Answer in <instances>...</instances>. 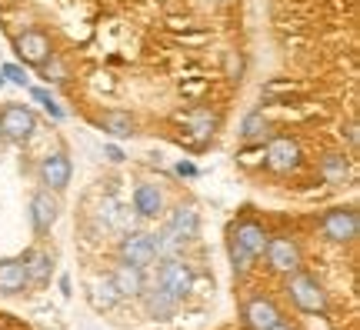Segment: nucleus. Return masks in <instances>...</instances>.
Instances as JSON below:
<instances>
[{
  "label": "nucleus",
  "mask_w": 360,
  "mask_h": 330,
  "mask_svg": "<svg viewBox=\"0 0 360 330\" xmlns=\"http://www.w3.org/2000/svg\"><path fill=\"white\" fill-rule=\"evenodd\" d=\"M287 293H290V300H294L304 314H327V293H323L321 284L314 277H307V274L294 270L290 280H287Z\"/></svg>",
  "instance_id": "1"
},
{
  "label": "nucleus",
  "mask_w": 360,
  "mask_h": 330,
  "mask_svg": "<svg viewBox=\"0 0 360 330\" xmlns=\"http://www.w3.org/2000/svg\"><path fill=\"white\" fill-rule=\"evenodd\" d=\"M157 287H164L170 297L184 300V297L193 291L191 267L184 264V260H177V257H164V260H160V267H157Z\"/></svg>",
  "instance_id": "2"
},
{
  "label": "nucleus",
  "mask_w": 360,
  "mask_h": 330,
  "mask_svg": "<svg viewBox=\"0 0 360 330\" xmlns=\"http://www.w3.org/2000/svg\"><path fill=\"white\" fill-rule=\"evenodd\" d=\"M321 230H323V237H327V241L350 243L360 234V217H357L354 207H334V210H327V214H323Z\"/></svg>",
  "instance_id": "3"
},
{
  "label": "nucleus",
  "mask_w": 360,
  "mask_h": 330,
  "mask_svg": "<svg viewBox=\"0 0 360 330\" xmlns=\"http://www.w3.org/2000/svg\"><path fill=\"white\" fill-rule=\"evenodd\" d=\"M0 130H4L7 140L24 144V140L37 130V117H34V110L24 107V103H7V107L0 110Z\"/></svg>",
  "instance_id": "4"
},
{
  "label": "nucleus",
  "mask_w": 360,
  "mask_h": 330,
  "mask_svg": "<svg viewBox=\"0 0 360 330\" xmlns=\"http://www.w3.org/2000/svg\"><path fill=\"white\" fill-rule=\"evenodd\" d=\"M300 144L294 137H274L267 140V151H264V164L270 170H277V174H290L300 167Z\"/></svg>",
  "instance_id": "5"
},
{
  "label": "nucleus",
  "mask_w": 360,
  "mask_h": 330,
  "mask_svg": "<svg viewBox=\"0 0 360 330\" xmlns=\"http://www.w3.org/2000/svg\"><path fill=\"white\" fill-rule=\"evenodd\" d=\"M264 254H267L270 270H277V274L290 277L294 270H300V247H297L294 237H267Z\"/></svg>",
  "instance_id": "6"
},
{
  "label": "nucleus",
  "mask_w": 360,
  "mask_h": 330,
  "mask_svg": "<svg viewBox=\"0 0 360 330\" xmlns=\"http://www.w3.org/2000/svg\"><path fill=\"white\" fill-rule=\"evenodd\" d=\"M70 174H74V164H70V157L64 151L47 153L44 164H40V180L47 184V191H64L70 184Z\"/></svg>",
  "instance_id": "7"
},
{
  "label": "nucleus",
  "mask_w": 360,
  "mask_h": 330,
  "mask_svg": "<svg viewBox=\"0 0 360 330\" xmlns=\"http://www.w3.org/2000/svg\"><path fill=\"white\" fill-rule=\"evenodd\" d=\"M120 260H127V264L147 270V267L157 260V250H154L150 234H127V237L120 241Z\"/></svg>",
  "instance_id": "8"
},
{
  "label": "nucleus",
  "mask_w": 360,
  "mask_h": 330,
  "mask_svg": "<svg viewBox=\"0 0 360 330\" xmlns=\"http://www.w3.org/2000/svg\"><path fill=\"white\" fill-rule=\"evenodd\" d=\"M57 217H60V203L53 197V191H37L34 193V201H30V224L37 234H47V230L57 224Z\"/></svg>",
  "instance_id": "9"
},
{
  "label": "nucleus",
  "mask_w": 360,
  "mask_h": 330,
  "mask_svg": "<svg viewBox=\"0 0 360 330\" xmlns=\"http://www.w3.org/2000/svg\"><path fill=\"white\" fill-rule=\"evenodd\" d=\"M17 53H20V61H24V64L40 67L53 53L51 37H47L44 30H24V34L17 37Z\"/></svg>",
  "instance_id": "10"
},
{
  "label": "nucleus",
  "mask_w": 360,
  "mask_h": 330,
  "mask_svg": "<svg viewBox=\"0 0 360 330\" xmlns=\"http://www.w3.org/2000/svg\"><path fill=\"white\" fill-rule=\"evenodd\" d=\"M281 320V307L274 304L270 297H254L250 304L244 307V324L250 330H267Z\"/></svg>",
  "instance_id": "11"
},
{
  "label": "nucleus",
  "mask_w": 360,
  "mask_h": 330,
  "mask_svg": "<svg viewBox=\"0 0 360 330\" xmlns=\"http://www.w3.org/2000/svg\"><path fill=\"white\" fill-rule=\"evenodd\" d=\"M231 237L240 243V247H244L250 257H260V254H264V247H267V237H270V234L260 227L257 220H240V224L231 230Z\"/></svg>",
  "instance_id": "12"
},
{
  "label": "nucleus",
  "mask_w": 360,
  "mask_h": 330,
  "mask_svg": "<svg viewBox=\"0 0 360 330\" xmlns=\"http://www.w3.org/2000/svg\"><path fill=\"white\" fill-rule=\"evenodd\" d=\"M134 210L141 217H147V220L160 217V210H164V193H160V187H157V184H141V187L134 191Z\"/></svg>",
  "instance_id": "13"
},
{
  "label": "nucleus",
  "mask_w": 360,
  "mask_h": 330,
  "mask_svg": "<svg viewBox=\"0 0 360 330\" xmlns=\"http://www.w3.org/2000/svg\"><path fill=\"white\" fill-rule=\"evenodd\" d=\"M114 287H117V293L120 297H137V293L143 291V270L141 267H134V264H127V260H120L117 264V270H114Z\"/></svg>",
  "instance_id": "14"
},
{
  "label": "nucleus",
  "mask_w": 360,
  "mask_h": 330,
  "mask_svg": "<svg viewBox=\"0 0 360 330\" xmlns=\"http://www.w3.org/2000/svg\"><path fill=\"white\" fill-rule=\"evenodd\" d=\"M27 287V267L24 257L20 260H0V293L4 297H13Z\"/></svg>",
  "instance_id": "15"
},
{
  "label": "nucleus",
  "mask_w": 360,
  "mask_h": 330,
  "mask_svg": "<svg viewBox=\"0 0 360 330\" xmlns=\"http://www.w3.org/2000/svg\"><path fill=\"white\" fill-rule=\"evenodd\" d=\"M143 293V307H147V314L154 320H167V317H174V310H177V297H170L164 287H157L154 284V291H141Z\"/></svg>",
  "instance_id": "16"
},
{
  "label": "nucleus",
  "mask_w": 360,
  "mask_h": 330,
  "mask_svg": "<svg viewBox=\"0 0 360 330\" xmlns=\"http://www.w3.org/2000/svg\"><path fill=\"white\" fill-rule=\"evenodd\" d=\"M321 177L330 184V187H344L350 180V164L344 153H323L321 160Z\"/></svg>",
  "instance_id": "17"
},
{
  "label": "nucleus",
  "mask_w": 360,
  "mask_h": 330,
  "mask_svg": "<svg viewBox=\"0 0 360 330\" xmlns=\"http://www.w3.org/2000/svg\"><path fill=\"white\" fill-rule=\"evenodd\" d=\"M187 120V130L193 134V140L197 144H207V140L214 137V130H217V117L210 114L207 107H197V110H191V114L184 117Z\"/></svg>",
  "instance_id": "18"
},
{
  "label": "nucleus",
  "mask_w": 360,
  "mask_h": 330,
  "mask_svg": "<svg viewBox=\"0 0 360 330\" xmlns=\"http://www.w3.org/2000/svg\"><path fill=\"white\" fill-rule=\"evenodd\" d=\"M24 267H27V284H34V287H44L53 274L51 257L44 254V250H30V254L24 257Z\"/></svg>",
  "instance_id": "19"
},
{
  "label": "nucleus",
  "mask_w": 360,
  "mask_h": 330,
  "mask_svg": "<svg viewBox=\"0 0 360 330\" xmlns=\"http://www.w3.org/2000/svg\"><path fill=\"white\" fill-rule=\"evenodd\" d=\"M167 227L177 234L180 241H191V237H197V234H200V217H197V210H193V207H177Z\"/></svg>",
  "instance_id": "20"
},
{
  "label": "nucleus",
  "mask_w": 360,
  "mask_h": 330,
  "mask_svg": "<svg viewBox=\"0 0 360 330\" xmlns=\"http://www.w3.org/2000/svg\"><path fill=\"white\" fill-rule=\"evenodd\" d=\"M101 127L110 134V137H130L134 134V117L127 110H107L101 117Z\"/></svg>",
  "instance_id": "21"
},
{
  "label": "nucleus",
  "mask_w": 360,
  "mask_h": 330,
  "mask_svg": "<svg viewBox=\"0 0 360 330\" xmlns=\"http://www.w3.org/2000/svg\"><path fill=\"white\" fill-rule=\"evenodd\" d=\"M150 241H154L157 260H164V257H177V250L184 247V241H180V237L170 227H164L160 234H150Z\"/></svg>",
  "instance_id": "22"
},
{
  "label": "nucleus",
  "mask_w": 360,
  "mask_h": 330,
  "mask_svg": "<svg viewBox=\"0 0 360 330\" xmlns=\"http://www.w3.org/2000/svg\"><path fill=\"white\" fill-rule=\"evenodd\" d=\"M240 137L244 140H264L267 137V117H264V110H250V114L244 117Z\"/></svg>",
  "instance_id": "23"
},
{
  "label": "nucleus",
  "mask_w": 360,
  "mask_h": 330,
  "mask_svg": "<svg viewBox=\"0 0 360 330\" xmlns=\"http://www.w3.org/2000/svg\"><path fill=\"white\" fill-rule=\"evenodd\" d=\"M90 300L94 307H103V310H110V307L120 300V293H117L114 280H101V284H94V293H90Z\"/></svg>",
  "instance_id": "24"
},
{
  "label": "nucleus",
  "mask_w": 360,
  "mask_h": 330,
  "mask_svg": "<svg viewBox=\"0 0 360 330\" xmlns=\"http://www.w3.org/2000/svg\"><path fill=\"white\" fill-rule=\"evenodd\" d=\"M227 254H231L233 274H247V270H250V260H254V257L247 254V250L237 241H233V237H227Z\"/></svg>",
  "instance_id": "25"
},
{
  "label": "nucleus",
  "mask_w": 360,
  "mask_h": 330,
  "mask_svg": "<svg viewBox=\"0 0 360 330\" xmlns=\"http://www.w3.org/2000/svg\"><path fill=\"white\" fill-rule=\"evenodd\" d=\"M40 67H44V80H51V84H57V80H64L67 77V64L57 57V53H51Z\"/></svg>",
  "instance_id": "26"
},
{
  "label": "nucleus",
  "mask_w": 360,
  "mask_h": 330,
  "mask_svg": "<svg viewBox=\"0 0 360 330\" xmlns=\"http://www.w3.org/2000/svg\"><path fill=\"white\" fill-rule=\"evenodd\" d=\"M0 77L11 80V84H17V87H27V70L20 64H4L0 67Z\"/></svg>",
  "instance_id": "27"
},
{
  "label": "nucleus",
  "mask_w": 360,
  "mask_h": 330,
  "mask_svg": "<svg viewBox=\"0 0 360 330\" xmlns=\"http://www.w3.org/2000/svg\"><path fill=\"white\" fill-rule=\"evenodd\" d=\"M103 157H107L110 164H120V160H124V151H120V147H103Z\"/></svg>",
  "instance_id": "28"
},
{
  "label": "nucleus",
  "mask_w": 360,
  "mask_h": 330,
  "mask_svg": "<svg viewBox=\"0 0 360 330\" xmlns=\"http://www.w3.org/2000/svg\"><path fill=\"white\" fill-rule=\"evenodd\" d=\"M177 174H180V177H197V167L187 164V160H180V164H177Z\"/></svg>",
  "instance_id": "29"
},
{
  "label": "nucleus",
  "mask_w": 360,
  "mask_h": 330,
  "mask_svg": "<svg viewBox=\"0 0 360 330\" xmlns=\"http://www.w3.org/2000/svg\"><path fill=\"white\" fill-rule=\"evenodd\" d=\"M227 67H231V74H233V70L240 74V67H244V64H240V57H233V53H231V57H227Z\"/></svg>",
  "instance_id": "30"
},
{
  "label": "nucleus",
  "mask_w": 360,
  "mask_h": 330,
  "mask_svg": "<svg viewBox=\"0 0 360 330\" xmlns=\"http://www.w3.org/2000/svg\"><path fill=\"white\" fill-rule=\"evenodd\" d=\"M267 330H297V327H290V324H287V320H277V324H274V327H267Z\"/></svg>",
  "instance_id": "31"
},
{
  "label": "nucleus",
  "mask_w": 360,
  "mask_h": 330,
  "mask_svg": "<svg viewBox=\"0 0 360 330\" xmlns=\"http://www.w3.org/2000/svg\"><path fill=\"white\" fill-rule=\"evenodd\" d=\"M347 137H350V144L357 147V124H350V127H347Z\"/></svg>",
  "instance_id": "32"
},
{
  "label": "nucleus",
  "mask_w": 360,
  "mask_h": 330,
  "mask_svg": "<svg viewBox=\"0 0 360 330\" xmlns=\"http://www.w3.org/2000/svg\"><path fill=\"white\" fill-rule=\"evenodd\" d=\"M0 87H4V77H0Z\"/></svg>",
  "instance_id": "33"
},
{
  "label": "nucleus",
  "mask_w": 360,
  "mask_h": 330,
  "mask_svg": "<svg viewBox=\"0 0 360 330\" xmlns=\"http://www.w3.org/2000/svg\"><path fill=\"white\" fill-rule=\"evenodd\" d=\"M0 137H4V130H0Z\"/></svg>",
  "instance_id": "34"
},
{
  "label": "nucleus",
  "mask_w": 360,
  "mask_h": 330,
  "mask_svg": "<svg viewBox=\"0 0 360 330\" xmlns=\"http://www.w3.org/2000/svg\"><path fill=\"white\" fill-rule=\"evenodd\" d=\"M220 4H227V0H220Z\"/></svg>",
  "instance_id": "35"
}]
</instances>
